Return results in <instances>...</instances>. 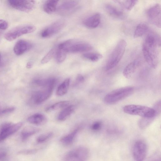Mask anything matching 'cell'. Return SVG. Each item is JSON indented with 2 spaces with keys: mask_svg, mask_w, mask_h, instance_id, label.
<instances>
[{
  "mask_svg": "<svg viewBox=\"0 0 161 161\" xmlns=\"http://www.w3.org/2000/svg\"><path fill=\"white\" fill-rule=\"evenodd\" d=\"M126 46V42L124 39L119 42L107 60L105 67L106 70L108 71L118 64L123 56Z\"/></svg>",
  "mask_w": 161,
  "mask_h": 161,
  "instance_id": "obj_1",
  "label": "cell"
},
{
  "mask_svg": "<svg viewBox=\"0 0 161 161\" xmlns=\"http://www.w3.org/2000/svg\"><path fill=\"white\" fill-rule=\"evenodd\" d=\"M67 53H78L89 51L92 49L89 43L83 41L70 39L65 41L58 45Z\"/></svg>",
  "mask_w": 161,
  "mask_h": 161,
  "instance_id": "obj_2",
  "label": "cell"
},
{
  "mask_svg": "<svg viewBox=\"0 0 161 161\" xmlns=\"http://www.w3.org/2000/svg\"><path fill=\"white\" fill-rule=\"evenodd\" d=\"M123 110L128 114L138 115L144 118H152L156 116L155 111L153 108L139 105H125L123 108Z\"/></svg>",
  "mask_w": 161,
  "mask_h": 161,
  "instance_id": "obj_3",
  "label": "cell"
},
{
  "mask_svg": "<svg viewBox=\"0 0 161 161\" xmlns=\"http://www.w3.org/2000/svg\"><path fill=\"white\" fill-rule=\"evenodd\" d=\"M131 86H125L112 91L105 96L104 102L107 104L115 103L131 94L134 91Z\"/></svg>",
  "mask_w": 161,
  "mask_h": 161,
  "instance_id": "obj_4",
  "label": "cell"
},
{
  "mask_svg": "<svg viewBox=\"0 0 161 161\" xmlns=\"http://www.w3.org/2000/svg\"><path fill=\"white\" fill-rule=\"evenodd\" d=\"M89 154L88 149L84 146L75 147L64 156L63 161H86Z\"/></svg>",
  "mask_w": 161,
  "mask_h": 161,
  "instance_id": "obj_5",
  "label": "cell"
},
{
  "mask_svg": "<svg viewBox=\"0 0 161 161\" xmlns=\"http://www.w3.org/2000/svg\"><path fill=\"white\" fill-rule=\"evenodd\" d=\"M36 29L34 26L31 25L18 26L6 32L4 37L7 41H12L22 35L34 32Z\"/></svg>",
  "mask_w": 161,
  "mask_h": 161,
  "instance_id": "obj_6",
  "label": "cell"
},
{
  "mask_svg": "<svg viewBox=\"0 0 161 161\" xmlns=\"http://www.w3.org/2000/svg\"><path fill=\"white\" fill-rule=\"evenodd\" d=\"M7 2L12 8L24 12H29L33 10L36 4L33 0H9Z\"/></svg>",
  "mask_w": 161,
  "mask_h": 161,
  "instance_id": "obj_7",
  "label": "cell"
},
{
  "mask_svg": "<svg viewBox=\"0 0 161 161\" xmlns=\"http://www.w3.org/2000/svg\"><path fill=\"white\" fill-rule=\"evenodd\" d=\"M22 124L19 122L14 124L5 123L2 125L0 128V142L17 131Z\"/></svg>",
  "mask_w": 161,
  "mask_h": 161,
  "instance_id": "obj_8",
  "label": "cell"
},
{
  "mask_svg": "<svg viewBox=\"0 0 161 161\" xmlns=\"http://www.w3.org/2000/svg\"><path fill=\"white\" fill-rule=\"evenodd\" d=\"M142 52L144 58L148 64L152 68H155L158 62L157 48H149L143 44Z\"/></svg>",
  "mask_w": 161,
  "mask_h": 161,
  "instance_id": "obj_9",
  "label": "cell"
},
{
  "mask_svg": "<svg viewBox=\"0 0 161 161\" xmlns=\"http://www.w3.org/2000/svg\"><path fill=\"white\" fill-rule=\"evenodd\" d=\"M147 17L151 22L158 28L161 25V7L156 4L150 8L147 12Z\"/></svg>",
  "mask_w": 161,
  "mask_h": 161,
  "instance_id": "obj_10",
  "label": "cell"
},
{
  "mask_svg": "<svg viewBox=\"0 0 161 161\" xmlns=\"http://www.w3.org/2000/svg\"><path fill=\"white\" fill-rule=\"evenodd\" d=\"M147 147L142 141L139 140L135 143L133 148V154L136 161H143L147 153Z\"/></svg>",
  "mask_w": 161,
  "mask_h": 161,
  "instance_id": "obj_11",
  "label": "cell"
},
{
  "mask_svg": "<svg viewBox=\"0 0 161 161\" xmlns=\"http://www.w3.org/2000/svg\"><path fill=\"white\" fill-rule=\"evenodd\" d=\"M64 22L62 19L57 20L45 28L41 33L43 38L50 37L58 32L64 26Z\"/></svg>",
  "mask_w": 161,
  "mask_h": 161,
  "instance_id": "obj_12",
  "label": "cell"
},
{
  "mask_svg": "<svg viewBox=\"0 0 161 161\" xmlns=\"http://www.w3.org/2000/svg\"><path fill=\"white\" fill-rule=\"evenodd\" d=\"M53 89V88H49L34 92L31 97V102L36 105L42 103L51 96Z\"/></svg>",
  "mask_w": 161,
  "mask_h": 161,
  "instance_id": "obj_13",
  "label": "cell"
},
{
  "mask_svg": "<svg viewBox=\"0 0 161 161\" xmlns=\"http://www.w3.org/2000/svg\"><path fill=\"white\" fill-rule=\"evenodd\" d=\"M79 7V3L76 1H66L62 3L58 8V12L62 15H69L76 10Z\"/></svg>",
  "mask_w": 161,
  "mask_h": 161,
  "instance_id": "obj_14",
  "label": "cell"
},
{
  "mask_svg": "<svg viewBox=\"0 0 161 161\" xmlns=\"http://www.w3.org/2000/svg\"><path fill=\"white\" fill-rule=\"evenodd\" d=\"M32 46L30 42L24 40H20L14 45V52L16 55H20L30 50Z\"/></svg>",
  "mask_w": 161,
  "mask_h": 161,
  "instance_id": "obj_15",
  "label": "cell"
},
{
  "mask_svg": "<svg viewBox=\"0 0 161 161\" xmlns=\"http://www.w3.org/2000/svg\"><path fill=\"white\" fill-rule=\"evenodd\" d=\"M143 44L149 48H157V47L160 46V38L155 33L150 32L146 37Z\"/></svg>",
  "mask_w": 161,
  "mask_h": 161,
  "instance_id": "obj_16",
  "label": "cell"
},
{
  "mask_svg": "<svg viewBox=\"0 0 161 161\" xmlns=\"http://www.w3.org/2000/svg\"><path fill=\"white\" fill-rule=\"evenodd\" d=\"M141 62L140 58H137L129 63L123 71L124 76L126 78H130L140 66Z\"/></svg>",
  "mask_w": 161,
  "mask_h": 161,
  "instance_id": "obj_17",
  "label": "cell"
},
{
  "mask_svg": "<svg viewBox=\"0 0 161 161\" xmlns=\"http://www.w3.org/2000/svg\"><path fill=\"white\" fill-rule=\"evenodd\" d=\"M100 21V15L99 13H97L85 19L83 21V24L86 27L93 29L99 25Z\"/></svg>",
  "mask_w": 161,
  "mask_h": 161,
  "instance_id": "obj_18",
  "label": "cell"
},
{
  "mask_svg": "<svg viewBox=\"0 0 161 161\" xmlns=\"http://www.w3.org/2000/svg\"><path fill=\"white\" fill-rule=\"evenodd\" d=\"M56 79L53 77L45 79H36L34 80L33 83L36 85L46 88H54L57 83Z\"/></svg>",
  "mask_w": 161,
  "mask_h": 161,
  "instance_id": "obj_19",
  "label": "cell"
},
{
  "mask_svg": "<svg viewBox=\"0 0 161 161\" xmlns=\"http://www.w3.org/2000/svg\"><path fill=\"white\" fill-rule=\"evenodd\" d=\"M27 121L31 124L37 125H41L46 123L47 118L42 114L36 113L29 117L27 119Z\"/></svg>",
  "mask_w": 161,
  "mask_h": 161,
  "instance_id": "obj_20",
  "label": "cell"
},
{
  "mask_svg": "<svg viewBox=\"0 0 161 161\" xmlns=\"http://www.w3.org/2000/svg\"><path fill=\"white\" fill-rule=\"evenodd\" d=\"M79 130L80 128H77L69 134L63 136L60 140V142L66 146L71 144L74 142Z\"/></svg>",
  "mask_w": 161,
  "mask_h": 161,
  "instance_id": "obj_21",
  "label": "cell"
},
{
  "mask_svg": "<svg viewBox=\"0 0 161 161\" xmlns=\"http://www.w3.org/2000/svg\"><path fill=\"white\" fill-rule=\"evenodd\" d=\"M75 106L74 105H70L67 106L59 114L58 119L60 121H63L67 119L75 111Z\"/></svg>",
  "mask_w": 161,
  "mask_h": 161,
  "instance_id": "obj_22",
  "label": "cell"
},
{
  "mask_svg": "<svg viewBox=\"0 0 161 161\" xmlns=\"http://www.w3.org/2000/svg\"><path fill=\"white\" fill-rule=\"evenodd\" d=\"M40 130L39 128L32 126H27L25 127L21 132V136L23 140H25L30 136L38 132Z\"/></svg>",
  "mask_w": 161,
  "mask_h": 161,
  "instance_id": "obj_23",
  "label": "cell"
},
{
  "mask_svg": "<svg viewBox=\"0 0 161 161\" xmlns=\"http://www.w3.org/2000/svg\"><path fill=\"white\" fill-rule=\"evenodd\" d=\"M105 9L107 13L111 16L117 18H123L124 15L123 12L113 5L107 4L106 5Z\"/></svg>",
  "mask_w": 161,
  "mask_h": 161,
  "instance_id": "obj_24",
  "label": "cell"
},
{
  "mask_svg": "<svg viewBox=\"0 0 161 161\" xmlns=\"http://www.w3.org/2000/svg\"><path fill=\"white\" fill-rule=\"evenodd\" d=\"M59 1L47 0L44 3L43 8L44 11L48 14H51L55 11Z\"/></svg>",
  "mask_w": 161,
  "mask_h": 161,
  "instance_id": "obj_25",
  "label": "cell"
},
{
  "mask_svg": "<svg viewBox=\"0 0 161 161\" xmlns=\"http://www.w3.org/2000/svg\"><path fill=\"white\" fill-rule=\"evenodd\" d=\"M70 81V78H67L59 86L56 92V94L58 96H63L67 93L69 87Z\"/></svg>",
  "mask_w": 161,
  "mask_h": 161,
  "instance_id": "obj_26",
  "label": "cell"
},
{
  "mask_svg": "<svg viewBox=\"0 0 161 161\" xmlns=\"http://www.w3.org/2000/svg\"><path fill=\"white\" fill-rule=\"evenodd\" d=\"M148 28V26L146 24L143 23H140L135 30L134 37L136 38L142 36L147 31Z\"/></svg>",
  "mask_w": 161,
  "mask_h": 161,
  "instance_id": "obj_27",
  "label": "cell"
},
{
  "mask_svg": "<svg viewBox=\"0 0 161 161\" xmlns=\"http://www.w3.org/2000/svg\"><path fill=\"white\" fill-rule=\"evenodd\" d=\"M67 53L64 49L58 46L55 53L57 62L58 63L63 62L65 60Z\"/></svg>",
  "mask_w": 161,
  "mask_h": 161,
  "instance_id": "obj_28",
  "label": "cell"
},
{
  "mask_svg": "<svg viewBox=\"0 0 161 161\" xmlns=\"http://www.w3.org/2000/svg\"><path fill=\"white\" fill-rule=\"evenodd\" d=\"M69 103V102L68 101H60L47 107L45 110L47 112H50L58 110L68 106Z\"/></svg>",
  "mask_w": 161,
  "mask_h": 161,
  "instance_id": "obj_29",
  "label": "cell"
},
{
  "mask_svg": "<svg viewBox=\"0 0 161 161\" xmlns=\"http://www.w3.org/2000/svg\"><path fill=\"white\" fill-rule=\"evenodd\" d=\"M83 57L86 59L92 62H97L103 57L102 55L99 53H89L84 54Z\"/></svg>",
  "mask_w": 161,
  "mask_h": 161,
  "instance_id": "obj_30",
  "label": "cell"
},
{
  "mask_svg": "<svg viewBox=\"0 0 161 161\" xmlns=\"http://www.w3.org/2000/svg\"><path fill=\"white\" fill-rule=\"evenodd\" d=\"M56 48H53L51 49L41 60V63L42 64L49 62L55 54Z\"/></svg>",
  "mask_w": 161,
  "mask_h": 161,
  "instance_id": "obj_31",
  "label": "cell"
},
{
  "mask_svg": "<svg viewBox=\"0 0 161 161\" xmlns=\"http://www.w3.org/2000/svg\"><path fill=\"white\" fill-rule=\"evenodd\" d=\"M138 2L137 0H126L123 2L119 3L127 10H130Z\"/></svg>",
  "mask_w": 161,
  "mask_h": 161,
  "instance_id": "obj_32",
  "label": "cell"
},
{
  "mask_svg": "<svg viewBox=\"0 0 161 161\" xmlns=\"http://www.w3.org/2000/svg\"><path fill=\"white\" fill-rule=\"evenodd\" d=\"M154 118H142L139 121L138 125L141 129H143L147 127L154 119Z\"/></svg>",
  "mask_w": 161,
  "mask_h": 161,
  "instance_id": "obj_33",
  "label": "cell"
},
{
  "mask_svg": "<svg viewBox=\"0 0 161 161\" xmlns=\"http://www.w3.org/2000/svg\"><path fill=\"white\" fill-rule=\"evenodd\" d=\"M53 135V133L51 132L42 134L39 136L36 139L38 143H42L51 138Z\"/></svg>",
  "mask_w": 161,
  "mask_h": 161,
  "instance_id": "obj_34",
  "label": "cell"
},
{
  "mask_svg": "<svg viewBox=\"0 0 161 161\" xmlns=\"http://www.w3.org/2000/svg\"><path fill=\"white\" fill-rule=\"evenodd\" d=\"M102 126L101 122L99 121H96L93 123L91 126V129L93 131H97L99 130Z\"/></svg>",
  "mask_w": 161,
  "mask_h": 161,
  "instance_id": "obj_35",
  "label": "cell"
},
{
  "mask_svg": "<svg viewBox=\"0 0 161 161\" xmlns=\"http://www.w3.org/2000/svg\"><path fill=\"white\" fill-rule=\"evenodd\" d=\"M155 111L156 115L159 114L161 112V101L160 100L157 102L153 108Z\"/></svg>",
  "mask_w": 161,
  "mask_h": 161,
  "instance_id": "obj_36",
  "label": "cell"
},
{
  "mask_svg": "<svg viewBox=\"0 0 161 161\" xmlns=\"http://www.w3.org/2000/svg\"><path fill=\"white\" fill-rule=\"evenodd\" d=\"M15 110L13 107H8L1 109L0 115L6 114L13 112Z\"/></svg>",
  "mask_w": 161,
  "mask_h": 161,
  "instance_id": "obj_37",
  "label": "cell"
},
{
  "mask_svg": "<svg viewBox=\"0 0 161 161\" xmlns=\"http://www.w3.org/2000/svg\"><path fill=\"white\" fill-rule=\"evenodd\" d=\"M8 27L7 22L4 20L0 19V30H4Z\"/></svg>",
  "mask_w": 161,
  "mask_h": 161,
  "instance_id": "obj_38",
  "label": "cell"
},
{
  "mask_svg": "<svg viewBox=\"0 0 161 161\" xmlns=\"http://www.w3.org/2000/svg\"><path fill=\"white\" fill-rule=\"evenodd\" d=\"M84 80V77L80 74H78L76 79V82L77 83H81Z\"/></svg>",
  "mask_w": 161,
  "mask_h": 161,
  "instance_id": "obj_39",
  "label": "cell"
},
{
  "mask_svg": "<svg viewBox=\"0 0 161 161\" xmlns=\"http://www.w3.org/2000/svg\"><path fill=\"white\" fill-rule=\"evenodd\" d=\"M33 66V63L31 61L28 62L26 64V67L28 69L31 68Z\"/></svg>",
  "mask_w": 161,
  "mask_h": 161,
  "instance_id": "obj_40",
  "label": "cell"
},
{
  "mask_svg": "<svg viewBox=\"0 0 161 161\" xmlns=\"http://www.w3.org/2000/svg\"><path fill=\"white\" fill-rule=\"evenodd\" d=\"M6 153L4 152H1L0 153V158L3 159L5 157Z\"/></svg>",
  "mask_w": 161,
  "mask_h": 161,
  "instance_id": "obj_41",
  "label": "cell"
},
{
  "mask_svg": "<svg viewBox=\"0 0 161 161\" xmlns=\"http://www.w3.org/2000/svg\"><path fill=\"white\" fill-rule=\"evenodd\" d=\"M0 60H1V54L0 53Z\"/></svg>",
  "mask_w": 161,
  "mask_h": 161,
  "instance_id": "obj_42",
  "label": "cell"
},
{
  "mask_svg": "<svg viewBox=\"0 0 161 161\" xmlns=\"http://www.w3.org/2000/svg\"></svg>",
  "mask_w": 161,
  "mask_h": 161,
  "instance_id": "obj_43",
  "label": "cell"
}]
</instances>
